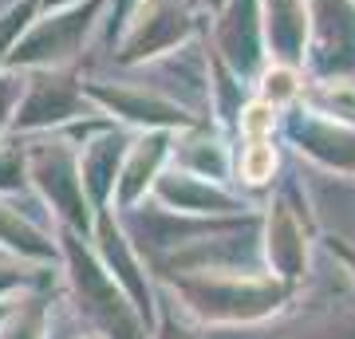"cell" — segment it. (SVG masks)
Listing matches in <instances>:
<instances>
[{
  "label": "cell",
  "mask_w": 355,
  "mask_h": 339,
  "mask_svg": "<svg viewBox=\"0 0 355 339\" xmlns=\"http://www.w3.org/2000/svg\"><path fill=\"white\" fill-rule=\"evenodd\" d=\"M272 166H277V154H272V146H268L265 139L253 142V146L245 150L241 170H245V177H249V182H265V177L272 174Z\"/></svg>",
  "instance_id": "6da1fadb"
},
{
  "label": "cell",
  "mask_w": 355,
  "mask_h": 339,
  "mask_svg": "<svg viewBox=\"0 0 355 339\" xmlns=\"http://www.w3.org/2000/svg\"><path fill=\"white\" fill-rule=\"evenodd\" d=\"M241 126L253 142H261L268 130H272V107H268V103H253V107L241 114Z\"/></svg>",
  "instance_id": "7a4b0ae2"
},
{
  "label": "cell",
  "mask_w": 355,
  "mask_h": 339,
  "mask_svg": "<svg viewBox=\"0 0 355 339\" xmlns=\"http://www.w3.org/2000/svg\"><path fill=\"white\" fill-rule=\"evenodd\" d=\"M268 99H288L292 91H296V83H292L288 71H268Z\"/></svg>",
  "instance_id": "3957f363"
},
{
  "label": "cell",
  "mask_w": 355,
  "mask_h": 339,
  "mask_svg": "<svg viewBox=\"0 0 355 339\" xmlns=\"http://www.w3.org/2000/svg\"><path fill=\"white\" fill-rule=\"evenodd\" d=\"M300 339H355V324H331V327H320V331H308Z\"/></svg>",
  "instance_id": "277c9868"
}]
</instances>
